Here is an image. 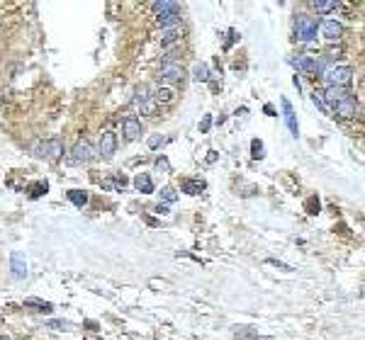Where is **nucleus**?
<instances>
[{
  "instance_id": "10",
  "label": "nucleus",
  "mask_w": 365,
  "mask_h": 340,
  "mask_svg": "<svg viewBox=\"0 0 365 340\" xmlns=\"http://www.w3.org/2000/svg\"><path fill=\"white\" fill-rule=\"evenodd\" d=\"M292 64H297V68H302L304 73H312V76H319L321 73V64L317 61V56L302 54L297 61H292Z\"/></svg>"
},
{
  "instance_id": "38",
  "label": "nucleus",
  "mask_w": 365,
  "mask_h": 340,
  "mask_svg": "<svg viewBox=\"0 0 365 340\" xmlns=\"http://www.w3.org/2000/svg\"><path fill=\"white\" fill-rule=\"evenodd\" d=\"M292 83H295V88H297V92H299V90H302V83H299V78H297V76L292 78Z\"/></svg>"
},
{
  "instance_id": "6",
  "label": "nucleus",
  "mask_w": 365,
  "mask_h": 340,
  "mask_svg": "<svg viewBox=\"0 0 365 340\" xmlns=\"http://www.w3.org/2000/svg\"><path fill=\"white\" fill-rule=\"evenodd\" d=\"M324 95V102H326V107L331 110L333 105H339V102H343V100H348L353 92L348 88H336V85H326V90L321 92Z\"/></svg>"
},
{
  "instance_id": "2",
  "label": "nucleus",
  "mask_w": 365,
  "mask_h": 340,
  "mask_svg": "<svg viewBox=\"0 0 365 340\" xmlns=\"http://www.w3.org/2000/svg\"><path fill=\"white\" fill-rule=\"evenodd\" d=\"M321 78H324L329 85L346 88V85L353 80V68L351 66H331V68H326V71H321Z\"/></svg>"
},
{
  "instance_id": "28",
  "label": "nucleus",
  "mask_w": 365,
  "mask_h": 340,
  "mask_svg": "<svg viewBox=\"0 0 365 340\" xmlns=\"http://www.w3.org/2000/svg\"><path fill=\"white\" fill-rule=\"evenodd\" d=\"M161 199L168 202V204H171V202H178V192L173 187H163V190H161Z\"/></svg>"
},
{
  "instance_id": "36",
  "label": "nucleus",
  "mask_w": 365,
  "mask_h": 340,
  "mask_svg": "<svg viewBox=\"0 0 365 340\" xmlns=\"http://www.w3.org/2000/svg\"><path fill=\"white\" fill-rule=\"evenodd\" d=\"M217 161V151H210V156H207V163H214Z\"/></svg>"
},
{
  "instance_id": "15",
  "label": "nucleus",
  "mask_w": 365,
  "mask_h": 340,
  "mask_svg": "<svg viewBox=\"0 0 365 340\" xmlns=\"http://www.w3.org/2000/svg\"><path fill=\"white\" fill-rule=\"evenodd\" d=\"M156 20H158V24H161V29L178 27V22H180V10H178V12H166V15H158Z\"/></svg>"
},
{
  "instance_id": "29",
  "label": "nucleus",
  "mask_w": 365,
  "mask_h": 340,
  "mask_svg": "<svg viewBox=\"0 0 365 340\" xmlns=\"http://www.w3.org/2000/svg\"><path fill=\"white\" fill-rule=\"evenodd\" d=\"M251 151H254V158H263V151H266V148H263V141H261V139H254V141H251Z\"/></svg>"
},
{
  "instance_id": "12",
  "label": "nucleus",
  "mask_w": 365,
  "mask_h": 340,
  "mask_svg": "<svg viewBox=\"0 0 365 340\" xmlns=\"http://www.w3.org/2000/svg\"><path fill=\"white\" fill-rule=\"evenodd\" d=\"M283 117H285V124H288V129L292 132V136L297 139V136H299V124H297V117H295V110H292L290 100H285V98H283Z\"/></svg>"
},
{
  "instance_id": "19",
  "label": "nucleus",
  "mask_w": 365,
  "mask_h": 340,
  "mask_svg": "<svg viewBox=\"0 0 365 340\" xmlns=\"http://www.w3.org/2000/svg\"><path fill=\"white\" fill-rule=\"evenodd\" d=\"M192 78H195L198 83H207V80H210V68H207V64H195Z\"/></svg>"
},
{
  "instance_id": "20",
  "label": "nucleus",
  "mask_w": 365,
  "mask_h": 340,
  "mask_svg": "<svg viewBox=\"0 0 365 340\" xmlns=\"http://www.w3.org/2000/svg\"><path fill=\"white\" fill-rule=\"evenodd\" d=\"M64 153V143L59 141V139H51L49 141V161H59Z\"/></svg>"
},
{
  "instance_id": "18",
  "label": "nucleus",
  "mask_w": 365,
  "mask_h": 340,
  "mask_svg": "<svg viewBox=\"0 0 365 340\" xmlns=\"http://www.w3.org/2000/svg\"><path fill=\"white\" fill-rule=\"evenodd\" d=\"M178 37H180V27H168V29H161V44L166 46V44H171V42H176Z\"/></svg>"
},
{
  "instance_id": "33",
  "label": "nucleus",
  "mask_w": 365,
  "mask_h": 340,
  "mask_svg": "<svg viewBox=\"0 0 365 340\" xmlns=\"http://www.w3.org/2000/svg\"><path fill=\"white\" fill-rule=\"evenodd\" d=\"M161 143H163V136H158V134H156V136H151V139H149V148H158Z\"/></svg>"
},
{
  "instance_id": "3",
  "label": "nucleus",
  "mask_w": 365,
  "mask_h": 340,
  "mask_svg": "<svg viewBox=\"0 0 365 340\" xmlns=\"http://www.w3.org/2000/svg\"><path fill=\"white\" fill-rule=\"evenodd\" d=\"M95 146L88 141V139H80V141L73 146V151H71V156H68L66 161L71 165H80V163H90L93 158H95Z\"/></svg>"
},
{
  "instance_id": "7",
  "label": "nucleus",
  "mask_w": 365,
  "mask_h": 340,
  "mask_svg": "<svg viewBox=\"0 0 365 340\" xmlns=\"http://www.w3.org/2000/svg\"><path fill=\"white\" fill-rule=\"evenodd\" d=\"M122 134H124V141H136L139 136H142V121H139V117H134V114H129V117H124V121H122Z\"/></svg>"
},
{
  "instance_id": "25",
  "label": "nucleus",
  "mask_w": 365,
  "mask_h": 340,
  "mask_svg": "<svg viewBox=\"0 0 365 340\" xmlns=\"http://www.w3.org/2000/svg\"><path fill=\"white\" fill-rule=\"evenodd\" d=\"M312 102H314V105H317V107H319L324 114H331V110H329V107H326V102H324V95H321V90H314V92H312Z\"/></svg>"
},
{
  "instance_id": "8",
  "label": "nucleus",
  "mask_w": 365,
  "mask_h": 340,
  "mask_svg": "<svg viewBox=\"0 0 365 340\" xmlns=\"http://www.w3.org/2000/svg\"><path fill=\"white\" fill-rule=\"evenodd\" d=\"M319 34L326 42H336L343 37V24L336 22V20H324V22H319Z\"/></svg>"
},
{
  "instance_id": "9",
  "label": "nucleus",
  "mask_w": 365,
  "mask_h": 340,
  "mask_svg": "<svg viewBox=\"0 0 365 340\" xmlns=\"http://www.w3.org/2000/svg\"><path fill=\"white\" fill-rule=\"evenodd\" d=\"M117 151V134L112 129H105L102 136H100V156L102 158H112Z\"/></svg>"
},
{
  "instance_id": "14",
  "label": "nucleus",
  "mask_w": 365,
  "mask_h": 340,
  "mask_svg": "<svg viewBox=\"0 0 365 340\" xmlns=\"http://www.w3.org/2000/svg\"><path fill=\"white\" fill-rule=\"evenodd\" d=\"M134 187H136L142 195H151V192H154V180L146 175V173H139V175L134 177Z\"/></svg>"
},
{
  "instance_id": "21",
  "label": "nucleus",
  "mask_w": 365,
  "mask_h": 340,
  "mask_svg": "<svg viewBox=\"0 0 365 340\" xmlns=\"http://www.w3.org/2000/svg\"><path fill=\"white\" fill-rule=\"evenodd\" d=\"M68 199H71L76 207H86V204H88V195L80 192V190H71V192H68Z\"/></svg>"
},
{
  "instance_id": "22",
  "label": "nucleus",
  "mask_w": 365,
  "mask_h": 340,
  "mask_svg": "<svg viewBox=\"0 0 365 340\" xmlns=\"http://www.w3.org/2000/svg\"><path fill=\"white\" fill-rule=\"evenodd\" d=\"M183 190H185L188 195H200V190H205V182H202V180H185V182H183Z\"/></svg>"
},
{
  "instance_id": "27",
  "label": "nucleus",
  "mask_w": 365,
  "mask_h": 340,
  "mask_svg": "<svg viewBox=\"0 0 365 340\" xmlns=\"http://www.w3.org/2000/svg\"><path fill=\"white\" fill-rule=\"evenodd\" d=\"M34 156L37 158H46L49 161V141H39L34 146Z\"/></svg>"
},
{
  "instance_id": "35",
  "label": "nucleus",
  "mask_w": 365,
  "mask_h": 340,
  "mask_svg": "<svg viewBox=\"0 0 365 340\" xmlns=\"http://www.w3.org/2000/svg\"><path fill=\"white\" fill-rule=\"evenodd\" d=\"M115 185H117V187H124V185H127V177L117 173V175H115Z\"/></svg>"
},
{
  "instance_id": "31",
  "label": "nucleus",
  "mask_w": 365,
  "mask_h": 340,
  "mask_svg": "<svg viewBox=\"0 0 365 340\" xmlns=\"http://www.w3.org/2000/svg\"><path fill=\"white\" fill-rule=\"evenodd\" d=\"M212 127V114H205L202 117V121H200V134H207Z\"/></svg>"
},
{
  "instance_id": "17",
  "label": "nucleus",
  "mask_w": 365,
  "mask_h": 340,
  "mask_svg": "<svg viewBox=\"0 0 365 340\" xmlns=\"http://www.w3.org/2000/svg\"><path fill=\"white\" fill-rule=\"evenodd\" d=\"M154 12H156V17L166 15V12H178V5L171 3V0H158V3H154Z\"/></svg>"
},
{
  "instance_id": "34",
  "label": "nucleus",
  "mask_w": 365,
  "mask_h": 340,
  "mask_svg": "<svg viewBox=\"0 0 365 340\" xmlns=\"http://www.w3.org/2000/svg\"><path fill=\"white\" fill-rule=\"evenodd\" d=\"M268 263H270V265H275V267H280V270H285V272H290V270H292V267H290V265L280 263V260H273V258H270V260H268Z\"/></svg>"
},
{
  "instance_id": "39",
  "label": "nucleus",
  "mask_w": 365,
  "mask_h": 340,
  "mask_svg": "<svg viewBox=\"0 0 365 340\" xmlns=\"http://www.w3.org/2000/svg\"><path fill=\"white\" fill-rule=\"evenodd\" d=\"M0 340H10V338H0Z\"/></svg>"
},
{
  "instance_id": "5",
  "label": "nucleus",
  "mask_w": 365,
  "mask_h": 340,
  "mask_svg": "<svg viewBox=\"0 0 365 340\" xmlns=\"http://www.w3.org/2000/svg\"><path fill=\"white\" fill-rule=\"evenodd\" d=\"M183 76H185V71H183V66L180 64H163L161 66V73H158V78H161V83H168V85H173V83H180L183 80Z\"/></svg>"
},
{
  "instance_id": "13",
  "label": "nucleus",
  "mask_w": 365,
  "mask_h": 340,
  "mask_svg": "<svg viewBox=\"0 0 365 340\" xmlns=\"http://www.w3.org/2000/svg\"><path fill=\"white\" fill-rule=\"evenodd\" d=\"M10 267H12V274L17 277V280H24L27 277V260H24L22 253H12L10 255Z\"/></svg>"
},
{
  "instance_id": "23",
  "label": "nucleus",
  "mask_w": 365,
  "mask_h": 340,
  "mask_svg": "<svg viewBox=\"0 0 365 340\" xmlns=\"http://www.w3.org/2000/svg\"><path fill=\"white\" fill-rule=\"evenodd\" d=\"M312 8L317 12H331V10H336V3H333V0H314Z\"/></svg>"
},
{
  "instance_id": "1",
  "label": "nucleus",
  "mask_w": 365,
  "mask_h": 340,
  "mask_svg": "<svg viewBox=\"0 0 365 340\" xmlns=\"http://www.w3.org/2000/svg\"><path fill=\"white\" fill-rule=\"evenodd\" d=\"M319 29V20L312 15H297L295 20V39L297 42H314Z\"/></svg>"
},
{
  "instance_id": "4",
  "label": "nucleus",
  "mask_w": 365,
  "mask_h": 340,
  "mask_svg": "<svg viewBox=\"0 0 365 340\" xmlns=\"http://www.w3.org/2000/svg\"><path fill=\"white\" fill-rule=\"evenodd\" d=\"M134 105H136V110L142 112V114H154V112H156L154 95L149 92V88H146V85H139V88H136V95H134Z\"/></svg>"
},
{
  "instance_id": "16",
  "label": "nucleus",
  "mask_w": 365,
  "mask_h": 340,
  "mask_svg": "<svg viewBox=\"0 0 365 340\" xmlns=\"http://www.w3.org/2000/svg\"><path fill=\"white\" fill-rule=\"evenodd\" d=\"M176 100V92L171 88H158L156 90V95H154V102L156 105H171Z\"/></svg>"
},
{
  "instance_id": "24",
  "label": "nucleus",
  "mask_w": 365,
  "mask_h": 340,
  "mask_svg": "<svg viewBox=\"0 0 365 340\" xmlns=\"http://www.w3.org/2000/svg\"><path fill=\"white\" fill-rule=\"evenodd\" d=\"M24 304H27V306H34V311H44V314H49V311L54 308L49 301H42V299H27Z\"/></svg>"
},
{
  "instance_id": "30",
  "label": "nucleus",
  "mask_w": 365,
  "mask_h": 340,
  "mask_svg": "<svg viewBox=\"0 0 365 340\" xmlns=\"http://www.w3.org/2000/svg\"><path fill=\"white\" fill-rule=\"evenodd\" d=\"M154 168H156V170H158V173H171V163H168V158H166V156H161V158H156Z\"/></svg>"
},
{
  "instance_id": "11",
  "label": "nucleus",
  "mask_w": 365,
  "mask_h": 340,
  "mask_svg": "<svg viewBox=\"0 0 365 340\" xmlns=\"http://www.w3.org/2000/svg\"><path fill=\"white\" fill-rule=\"evenodd\" d=\"M331 112H336L341 119H353L355 112H358V105H355L353 98H348V100H343V102H339V105H333Z\"/></svg>"
},
{
  "instance_id": "32",
  "label": "nucleus",
  "mask_w": 365,
  "mask_h": 340,
  "mask_svg": "<svg viewBox=\"0 0 365 340\" xmlns=\"http://www.w3.org/2000/svg\"><path fill=\"white\" fill-rule=\"evenodd\" d=\"M49 326H51V328H56V330H71V328H73L68 321H49Z\"/></svg>"
},
{
  "instance_id": "37",
  "label": "nucleus",
  "mask_w": 365,
  "mask_h": 340,
  "mask_svg": "<svg viewBox=\"0 0 365 340\" xmlns=\"http://www.w3.org/2000/svg\"><path fill=\"white\" fill-rule=\"evenodd\" d=\"M156 211H158V214H168V207H166V204H158V207H156Z\"/></svg>"
},
{
  "instance_id": "26",
  "label": "nucleus",
  "mask_w": 365,
  "mask_h": 340,
  "mask_svg": "<svg viewBox=\"0 0 365 340\" xmlns=\"http://www.w3.org/2000/svg\"><path fill=\"white\" fill-rule=\"evenodd\" d=\"M46 190H49V185H46V182H34V185L30 187V197H32V199L42 197V195H44Z\"/></svg>"
}]
</instances>
